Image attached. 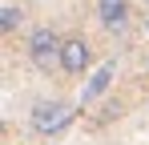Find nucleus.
I'll return each mask as SVG.
<instances>
[{
    "label": "nucleus",
    "instance_id": "obj_5",
    "mask_svg": "<svg viewBox=\"0 0 149 145\" xmlns=\"http://www.w3.org/2000/svg\"><path fill=\"white\" fill-rule=\"evenodd\" d=\"M113 77H117V65H113V61H105V65H101V69L93 72V77H89V85L81 89V97H77V105L85 109V105H93L97 97H105L109 89H113Z\"/></svg>",
    "mask_w": 149,
    "mask_h": 145
},
{
    "label": "nucleus",
    "instance_id": "obj_2",
    "mask_svg": "<svg viewBox=\"0 0 149 145\" xmlns=\"http://www.w3.org/2000/svg\"><path fill=\"white\" fill-rule=\"evenodd\" d=\"M77 109H81V105H69V101H61V97H45V101H36V105L28 109V129H32L36 137H56V133H65V129L73 125Z\"/></svg>",
    "mask_w": 149,
    "mask_h": 145
},
{
    "label": "nucleus",
    "instance_id": "obj_1",
    "mask_svg": "<svg viewBox=\"0 0 149 145\" xmlns=\"http://www.w3.org/2000/svg\"><path fill=\"white\" fill-rule=\"evenodd\" d=\"M61 48H65V36L52 28V24H36L24 40V56L36 72H61Z\"/></svg>",
    "mask_w": 149,
    "mask_h": 145
},
{
    "label": "nucleus",
    "instance_id": "obj_6",
    "mask_svg": "<svg viewBox=\"0 0 149 145\" xmlns=\"http://www.w3.org/2000/svg\"><path fill=\"white\" fill-rule=\"evenodd\" d=\"M24 16H28V12H24V4L4 0V4H0V32H4V36H12V32L24 24Z\"/></svg>",
    "mask_w": 149,
    "mask_h": 145
},
{
    "label": "nucleus",
    "instance_id": "obj_4",
    "mask_svg": "<svg viewBox=\"0 0 149 145\" xmlns=\"http://www.w3.org/2000/svg\"><path fill=\"white\" fill-rule=\"evenodd\" d=\"M93 16L105 36H125L133 28V4L129 0H93Z\"/></svg>",
    "mask_w": 149,
    "mask_h": 145
},
{
    "label": "nucleus",
    "instance_id": "obj_3",
    "mask_svg": "<svg viewBox=\"0 0 149 145\" xmlns=\"http://www.w3.org/2000/svg\"><path fill=\"white\" fill-rule=\"evenodd\" d=\"M93 61H97V48H93V40H89L85 32L65 36V48H61V77L81 81L85 72L93 69Z\"/></svg>",
    "mask_w": 149,
    "mask_h": 145
},
{
    "label": "nucleus",
    "instance_id": "obj_7",
    "mask_svg": "<svg viewBox=\"0 0 149 145\" xmlns=\"http://www.w3.org/2000/svg\"><path fill=\"white\" fill-rule=\"evenodd\" d=\"M145 32H149V16H145Z\"/></svg>",
    "mask_w": 149,
    "mask_h": 145
}]
</instances>
